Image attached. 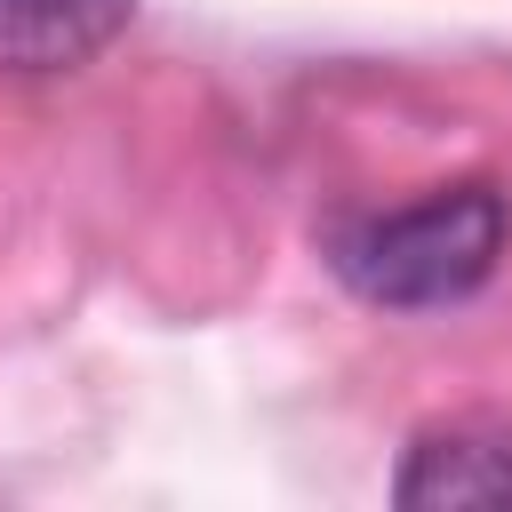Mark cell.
<instances>
[{
    "mask_svg": "<svg viewBox=\"0 0 512 512\" xmlns=\"http://www.w3.org/2000/svg\"><path fill=\"white\" fill-rule=\"evenodd\" d=\"M504 192L496 184H440L392 216H360L344 224L328 248H336V272L384 304V312H440L456 296H472L496 256H504Z\"/></svg>",
    "mask_w": 512,
    "mask_h": 512,
    "instance_id": "6da1fadb",
    "label": "cell"
},
{
    "mask_svg": "<svg viewBox=\"0 0 512 512\" xmlns=\"http://www.w3.org/2000/svg\"><path fill=\"white\" fill-rule=\"evenodd\" d=\"M400 512H464V504H512V416H456L408 440L400 480H392Z\"/></svg>",
    "mask_w": 512,
    "mask_h": 512,
    "instance_id": "7a4b0ae2",
    "label": "cell"
},
{
    "mask_svg": "<svg viewBox=\"0 0 512 512\" xmlns=\"http://www.w3.org/2000/svg\"><path fill=\"white\" fill-rule=\"evenodd\" d=\"M136 0H0V72H72L128 32Z\"/></svg>",
    "mask_w": 512,
    "mask_h": 512,
    "instance_id": "3957f363",
    "label": "cell"
}]
</instances>
